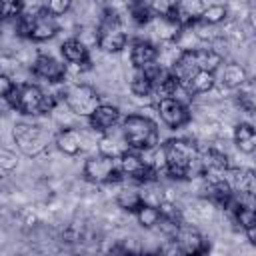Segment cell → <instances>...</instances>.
<instances>
[{
  "instance_id": "cell-2",
  "label": "cell",
  "mask_w": 256,
  "mask_h": 256,
  "mask_svg": "<svg viewBox=\"0 0 256 256\" xmlns=\"http://www.w3.org/2000/svg\"><path fill=\"white\" fill-rule=\"evenodd\" d=\"M122 134L128 148L138 152L154 150L160 144V132L156 122L144 114H128L122 122Z\"/></svg>"
},
{
  "instance_id": "cell-24",
  "label": "cell",
  "mask_w": 256,
  "mask_h": 256,
  "mask_svg": "<svg viewBox=\"0 0 256 256\" xmlns=\"http://www.w3.org/2000/svg\"><path fill=\"white\" fill-rule=\"evenodd\" d=\"M222 82H224V86H228V88H238V86H242V84L246 82V70H244V66L236 64V62L226 64V66L222 68Z\"/></svg>"
},
{
  "instance_id": "cell-4",
  "label": "cell",
  "mask_w": 256,
  "mask_h": 256,
  "mask_svg": "<svg viewBox=\"0 0 256 256\" xmlns=\"http://www.w3.org/2000/svg\"><path fill=\"white\" fill-rule=\"evenodd\" d=\"M96 44L104 52H120L126 46V34L122 30V24H120V18L116 16V12L108 10L102 16V20L96 28Z\"/></svg>"
},
{
  "instance_id": "cell-23",
  "label": "cell",
  "mask_w": 256,
  "mask_h": 256,
  "mask_svg": "<svg viewBox=\"0 0 256 256\" xmlns=\"http://www.w3.org/2000/svg\"><path fill=\"white\" fill-rule=\"evenodd\" d=\"M116 204L122 208V210H128V212H136L142 204H144V196L142 192L134 190V188H124L116 194Z\"/></svg>"
},
{
  "instance_id": "cell-11",
  "label": "cell",
  "mask_w": 256,
  "mask_h": 256,
  "mask_svg": "<svg viewBox=\"0 0 256 256\" xmlns=\"http://www.w3.org/2000/svg\"><path fill=\"white\" fill-rule=\"evenodd\" d=\"M58 32V24H56V16L50 14L46 8L40 10L38 14H34L32 18V30H30V40L34 42H44L54 38Z\"/></svg>"
},
{
  "instance_id": "cell-31",
  "label": "cell",
  "mask_w": 256,
  "mask_h": 256,
  "mask_svg": "<svg viewBox=\"0 0 256 256\" xmlns=\"http://www.w3.org/2000/svg\"><path fill=\"white\" fill-rule=\"evenodd\" d=\"M158 208H160L162 218H168V220H172V222L182 224V212H180L172 202H160V204H158Z\"/></svg>"
},
{
  "instance_id": "cell-16",
  "label": "cell",
  "mask_w": 256,
  "mask_h": 256,
  "mask_svg": "<svg viewBox=\"0 0 256 256\" xmlns=\"http://www.w3.org/2000/svg\"><path fill=\"white\" fill-rule=\"evenodd\" d=\"M200 164H202V174H226V170L230 168L228 164V156L220 150H206L202 156H200Z\"/></svg>"
},
{
  "instance_id": "cell-30",
  "label": "cell",
  "mask_w": 256,
  "mask_h": 256,
  "mask_svg": "<svg viewBox=\"0 0 256 256\" xmlns=\"http://www.w3.org/2000/svg\"><path fill=\"white\" fill-rule=\"evenodd\" d=\"M2 2V18H18L24 8V0H0Z\"/></svg>"
},
{
  "instance_id": "cell-37",
  "label": "cell",
  "mask_w": 256,
  "mask_h": 256,
  "mask_svg": "<svg viewBox=\"0 0 256 256\" xmlns=\"http://www.w3.org/2000/svg\"><path fill=\"white\" fill-rule=\"evenodd\" d=\"M250 22H252V26H254V28H256V10H254V12H252V16H250Z\"/></svg>"
},
{
  "instance_id": "cell-34",
  "label": "cell",
  "mask_w": 256,
  "mask_h": 256,
  "mask_svg": "<svg viewBox=\"0 0 256 256\" xmlns=\"http://www.w3.org/2000/svg\"><path fill=\"white\" fill-rule=\"evenodd\" d=\"M160 252L162 254H182V248L178 246V242L174 238H168L162 246H160Z\"/></svg>"
},
{
  "instance_id": "cell-18",
  "label": "cell",
  "mask_w": 256,
  "mask_h": 256,
  "mask_svg": "<svg viewBox=\"0 0 256 256\" xmlns=\"http://www.w3.org/2000/svg\"><path fill=\"white\" fill-rule=\"evenodd\" d=\"M56 146L66 156H76L82 150V136L74 128H62L56 136Z\"/></svg>"
},
{
  "instance_id": "cell-19",
  "label": "cell",
  "mask_w": 256,
  "mask_h": 256,
  "mask_svg": "<svg viewBox=\"0 0 256 256\" xmlns=\"http://www.w3.org/2000/svg\"><path fill=\"white\" fill-rule=\"evenodd\" d=\"M62 56L66 62L70 64H88V46L80 40V38H70L66 42H62L60 46Z\"/></svg>"
},
{
  "instance_id": "cell-15",
  "label": "cell",
  "mask_w": 256,
  "mask_h": 256,
  "mask_svg": "<svg viewBox=\"0 0 256 256\" xmlns=\"http://www.w3.org/2000/svg\"><path fill=\"white\" fill-rule=\"evenodd\" d=\"M158 58V48L148 40H136L130 48V62L134 68H144Z\"/></svg>"
},
{
  "instance_id": "cell-21",
  "label": "cell",
  "mask_w": 256,
  "mask_h": 256,
  "mask_svg": "<svg viewBox=\"0 0 256 256\" xmlns=\"http://www.w3.org/2000/svg\"><path fill=\"white\" fill-rule=\"evenodd\" d=\"M130 90L138 98H148L154 92V82L144 72V68H134V74H132V80H130Z\"/></svg>"
},
{
  "instance_id": "cell-14",
  "label": "cell",
  "mask_w": 256,
  "mask_h": 256,
  "mask_svg": "<svg viewBox=\"0 0 256 256\" xmlns=\"http://www.w3.org/2000/svg\"><path fill=\"white\" fill-rule=\"evenodd\" d=\"M120 120V110L112 104H100L90 116L88 122L96 132H108L110 128L116 126V122Z\"/></svg>"
},
{
  "instance_id": "cell-12",
  "label": "cell",
  "mask_w": 256,
  "mask_h": 256,
  "mask_svg": "<svg viewBox=\"0 0 256 256\" xmlns=\"http://www.w3.org/2000/svg\"><path fill=\"white\" fill-rule=\"evenodd\" d=\"M32 72L38 78H44L48 82H60L66 74V66L48 54H40V56H36V60L32 64Z\"/></svg>"
},
{
  "instance_id": "cell-35",
  "label": "cell",
  "mask_w": 256,
  "mask_h": 256,
  "mask_svg": "<svg viewBox=\"0 0 256 256\" xmlns=\"http://www.w3.org/2000/svg\"><path fill=\"white\" fill-rule=\"evenodd\" d=\"M14 86H16V84L12 82V78H10V76L4 72V74L0 76V94H2V96H6V94H8V92L14 88Z\"/></svg>"
},
{
  "instance_id": "cell-26",
  "label": "cell",
  "mask_w": 256,
  "mask_h": 256,
  "mask_svg": "<svg viewBox=\"0 0 256 256\" xmlns=\"http://www.w3.org/2000/svg\"><path fill=\"white\" fill-rule=\"evenodd\" d=\"M134 214H136L138 224L144 226V228H154V226H158V222H160V218H162L160 208L154 206V204H146V202H144Z\"/></svg>"
},
{
  "instance_id": "cell-29",
  "label": "cell",
  "mask_w": 256,
  "mask_h": 256,
  "mask_svg": "<svg viewBox=\"0 0 256 256\" xmlns=\"http://www.w3.org/2000/svg\"><path fill=\"white\" fill-rule=\"evenodd\" d=\"M130 14H132V20L136 24H148L152 20L150 4H146L144 0H132L130 2Z\"/></svg>"
},
{
  "instance_id": "cell-10",
  "label": "cell",
  "mask_w": 256,
  "mask_h": 256,
  "mask_svg": "<svg viewBox=\"0 0 256 256\" xmlns=\"http://www.w3.org/2000/svg\"><path fill=\"white\" fill-rule=\"evenodd\" d=\"M174 240L178 242V246L182 248V254H188V256H196V254H202V252H206L208 248H206V242H204V238H202V234L194 228V226H190V224H180V228H178V232L174 234Z\"/></svg>"
},
{
  "instance_id": "cell-8",
  "label": "cell",
  "mask_w": 256,
  "mask_h": 256,
  "mask_svg": "<svg viewBox=\"0 0 256 256\" xmlns=\"http://www.w3.org/2000/svg\"><path fill=\"white\" fill-rule=\"evenodd\" d=\"M158 116L172 130L182 128L190 120V112H188L186 104L178 98H160L158 100Z\"/></svg>"
},
{
  "instance_id": "cell-7",
  "label": "cell",
  "mask_w": 256,
  "mask_h": 256,
  "mask_svg": "<svg viewBox=\"0 0 256 256\" xmlns=\"http://www.w3.org/2000/svg\"><path fill=\"white\" fill-rule=\"evenodd\" d=\"M226 210L234 216L236 224H240L244 230L254 226L256 224V194L234 192V196L228 202Z\"/></svg>"
},
{
  "instance_id": "cell-1",
  "label": "cell",
  "mask_w": 256,
  "mask_h": 256,
  "mask_svg": "<svg viewBox=\"0 0 256 256\" xmlns=\"http://www.w3.org/2000/svg\"><path fill=\"white\" fill-rule=\"evenodd\" d=\"M162 146H164V154H166V168L164 170L172 178L184 180V178H192L194 172L202 174L200 152L192 140L172 138V140L164 142Z\"/></svg>"
},
{
  "instance_id": "cell-6",
  "label": "cell",
  "mask_w": 256,
  "mask_h": 256,
  "mask_svg": "<svg viewBox=\"0 0 256 256\" xmlns=\"http://www.w3.org/2000/svg\"><path fill=\"white\" fill-rule=\"evenodd\" d=\"M12 134H14V142L26 156H38L46 148V142H48L44 130L34 124H24V122L16 124Z\"/></svg>"
},
{
  "instance_id": "cell-5",
  "label": "cell",
  "mask_w": 256,
  "mask_h": 256,
  "mask_svg": "<svg viewBox=\"0 0 256 256\" xmlns=\"http://www.w3.org/2000/svg\"><path fill=\"white\" fill-rule=\"evenodd\" d=\"M64 100L68 104V108L78 114V116H90L98 106H100V96L98 92L92 88V86H86V84H76V86H70L64 94Z\"/></svg>"
},
{
  "instance_id": "cell-33",
  "label": "cell",
  "mask_w": 256,
  "mask_h": 256,
  "mask_svg": "<svg viewBox=\"0 0 256 256\" xmlns=\"http://www.w3.org/2000/svg\"><path fill=\"white\" fill-rule=\"evenodd\" d=\"M16 164H18L16 154H12L10 150H0V166H2V170L10 172V170L16 168Z\"/></svg>"
},
{
  "instance_id": "cell-32",
  "label": "cell",
  "mask_w": 256,
  "mask_h": 256,
  "mask_svg": "<svg viewBox=\"0 0 256 256\" xmlns=\"http://www.w3.org/2000/svg\"><path fill=\"white\" fill-rule=\"evenodd\" d=\"M70 4H72V0H48L46 10L50 14H54V16H62V14H66L70 10Z\"/></svg>"
},
{
  "instance_id": "cell-17",
  "label": "cell",
  "mask_w": 256,
  "mask_h": 256,
  "mask_svg": "<svg viewBox=\"0 0 256 256\" xmlns=\"http://www.w3.org/2000/svg\"><path fill=\"white\" fill-rule=\"evenodd\" d=\"M234 144L244 154L256 152V128L248 122H240L234 128Z\"/></svg>"
},
{
  "instance_id": "cell-9",
  "label": "cell",
  "mask_w": 256,
  "mask_h": 256,
  "mask_svg": "<svg viewBox=\"0 0 256 256\" xmlns=\"http://www.w3.org/2000/svg\"><path fill=\"white\" fill-rule=\"evenodd\" d=\"M44 100L46 94L36 84H22L18 92V112L26 116H40L44 114Z\"/></svg>"
},
{
  "instance_id": "cell-25",
  "label": "cell",
  "mask_w": 256,
  "mask_h": 256,
  "mask_svg": "<svg viewBox=\"0 0 256 256\" xmlns=\"http://www.w3.org/2000/svg\"><path fill=\"white\" fill-rule=\"evenodd\" d=\"M196 60H198V68L208 72H216L222 66V56L210 48H196Z\"/></svg>"
},
{
  "instance_id": "cell-28",
  "label": "cell",
  "mask_w": 256,
  "mask_h": 256,
  "mask_svg": "<svg viewBox=\"0 0 256 256\" xmlns=\"http://www.w3.org/2000/svg\"><path fill=\"white\" fill-rule=\"evenodd\" d=\"M226 16H228V10H226V6H222V4H210V6H206V8L200 12V20H202L204 24H210V26L220 24Z\"/></svg>"
},
{
  "instance_id": "cell-20",
  "label": "cell",
  "mask_w": 256,
  "mask_h": 256,
  "mask_svg": "<svg viewBox=\"0 0 256 256\" xmlns=\"http://www.w3.org/2000/svg\"><path fill=\"white\" fill-rule=\"evenodd\" d=\"M214 84H216V76H214V72L198 70V72L184 84V90H186L188 94L198 96V94H206V92H210V90L214 88Z\"/></svg>"
},
{
  "instance_id": "cell-13",
  "label": "cell",
  "mask_w": 256,
  "mask_h": 256,
  "mask_svg": "<svg viewBox=\"0 0 256 256\" xmlns=\"http://www.w3.org/2000/svg\"><path fill=\"white\" fill-rule=\"evenodd\" d=\"M224 176L230 182L234 192L256 194V170L254 168H228Z\"/></svg>"
},
{
  "instance_id": "cell-3",
  "label": "cell",
  "mask_w": 256,
  "mask_h": 256,
  "mask_svg": "<svg viewBox=\"0 0 256 256\" xmlns=\"http://www.w3.org/2000/svg\"><path fill=\"white\" fill-rule=\"evenodd\" d=\"M82 176L92 184H108V182H120L124 178V172L118 166V158L96 154L84 162Z\"/></svg>"
},
{
  "instance_id": "cell-36",
  "label": "cell",
  "mask_w": 256,
  "mask_h": 256,
  "mask_svg": "<svg viewBox=\"0 0 256 256\" xmlns=\"http://www.w3.org/2000/svg\"><path fill=\"white\" fill-rule=\"evenodd\" d=\"M246 238L250 240V244H254V246H256V224H254V226H250V228H246Z\"/></svg>"
},
{
  "instance_id": "cell-27",
  "label": "cell",
  "mask_w": 256,
  "mask_h": 256,
  "mask_svg": "<svg viewBox=\"0 0 256 256\" xmlns=\"http://www.w3.org/2000/svg\"><path fill=\"white\" fill-rule=\"evenodd\" d=\"M178 2L180 0H150V10L160 18H170L178 22Z\"/></svg>"
},
{
  "instance_id": "cell-22",
  "label": "cell",
  "mask_w": 256,
  "mask_h": 256,
  "mask_svg": "<svg viewBox=\"0 0 256 256\" xmlns=\"http://www.w3.org/2000/svg\"><path fill=\"white\" fill-rule=\"evenodd\" d=\"M126 150H128V144L126 142L118 144V140L108 132H104L98 140V154H104V156H110V158H120Z\"/></svg>"
}]
</instances>
